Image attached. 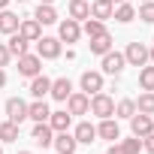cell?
Segmentation results:
<instances>
[{"label":"cell","instance_id":"32","mask_svg":"<svg viewBox=\"0 0 154 154\" xmlns=\"http://www.w3.org/2000/svg\"><path fill=\"white\" fill-rule=\"evenodd\" d=\"M136 115V103L133 100H118L115 103V118H130Z\"/></svg>","mask_w":154,"mask_h":154},{"label":"cell","instance_id":"31","mask_svg":"<svg viewBox=\"0 0 154 154\" xmlns=\"http://www.w3.org/2000/svg\"><path fill=\"white\" fill-rule=\"evenodd\" d=\"M136 18H139V21H145V24H154V0H145V3H139Z\"/></svg>","mask_w":154,"mask_h":154},{"label":"cell","instance_id":"4","mask_svg":"<svg viewBox=\"0 0 154 154\" xmlns=\"http://www.w3.org/2000/svg\"><path fill=\"white\" fill-rule=\"evenodd\" d=\"M42 72V57L39 54H21L18 57V75H24V79H33V75Z\"/></svg>","mask_w":154,"mask_h":154},{"label":"cell","instance_id":"10","mask_svg":"<svg viewBox=\"0 0 154 154\" xmlns=\"http://www.w3.org/2000/svg\"><path fill=\"white\" fill-rule=\"evenodd\" d=\"M127 121H130V130H133V136H139V139H142V136H148V133L154 130V118H151V115H142V112H136V115H130Z\"/></svg>","mask_w":154,"mask_h":154},{"label":"cell","instance_id":"23","mask_svg":"<svg viewBox=\"0 0 154 154\" xmlns=\"http://www.w3.org/2000/svg\"><path fill=\"white\" fill-rule=\"evenodd\" d=\"M30 139H33L36 145H42V148H45V145H51V139H54V130L48 127V121H39V124L33 127V133H30Z\"/></svg>","mask_w":154,"mask_h":154},{"label":"cell","instance_id":"41","mask_svg":"<svg viewBox=\"0 0 154 154\" xmlns=\"http://www.w3.org/2000/svg\"><path fill=\"white\" fill-rule=\"evenodd\" d=\"M39 3H54V0H39Z\"/></svg>","mask_w":154,"mask_h":154},{"label":"cell","instance_id":"27","mask_svg":"<svg viewBox=\"0 0 154 154\" xmlns=\"http://www.w3.org/2000/svg\"><path fill=\"white\" fill-rule=\"evenodd\" d=\"M139 88L142 91H154V63L139 66Z\"/></svg>","mask_w":154,"mask_h":154},{"label":"cell","instance_id":"11","mask_svg":"<svg viewBox=\"0 0 154 154\" xmlns=\"http://www.w3.org/2000/svg\"><path fill=\"white\" fill-rule=\"evenodd\" d=\"M51 145H54V151H57V154H75V148H79V142H75V136H72L69 130H63V133H54Z\"/></svg>","mask_w":154,"mask_h":154},{"label":"cell","instance_id":"43","mask_svg":"<svg viewBox=\"0 0 154 154\" xmlns=\"http://www.w3.org/2000/svg\"><path fill=\"white\" fill-rule=\"evenodd\" d=\"M18 3H27V0H18Z\"/></svg>","mask_w":154,"mask_h":154},{"label":"cell","instance_id":"6","mask_svg":"<svg viewBox=\"0 0 154 154\" xmlns=\"http://www.w3.org/2000/svg\"><path fill=\"white\" fill-rule=\"evenodd\" d=\"M3 109H6V121H12L18 127H21V121H27V103L21 97H9Z\"/></svg>","mask_w":154,"mask_h":154},{"label":"cell","instance_id":"36","mask_svg":"<svg viewBox=\"0 0 154 154\" xmlns=\"http://www.w3.org/2000/svg\"><path fill=\"white\" fill-rule=\"evenodd\" d=\"M106 154H124V148H121V142H112V145H109V151H106Z\"/></svg>","mask_w":154,"mask_h":154},{"label":"cell","instance_id":"20","mask_svg":"<svg viewBox=\"0 0 154 154\" xmlns=\"http://www.w3.org/2000/svg\"><path fill=\"white\" fill-rule=\"evenodd\" d=\"M112 18H115L118 24H130V21H136V6L124 0V3H118V6L112 9Z\"/></svg>","mask_w":154,"mask_h":154},{"label":"cell","instance_id":"3","mask_svg":"<svg viewBox=\"0 0 154 154\" xmlns=\"http://www.w3.org/2000/svg\"><path fill=\"white\" fill-rule=\"evenodd\" d=\"M100 66H103V72L106 75H121L124 72V66H127V60H124V51H106L103 54V60H100Z\"/></svg>","mask_w":154,"mask_h":154},{"label":"cell","instance_id":"29","mask_svg":"<svg viewBox=\"0 0 154 154\" xmlns=\"http://www.w3.org/2000/svg\"><path fill=\"white\" fill-rule=\"evenodd\" d=\"M133 103H136V112H142V115H154V91L139 94V100H133Z\"/></svg>","mask_w":154,"mask_h":154},{"label":"cell","instance_id":"21","mask_svg":"<svg viewBox=\"0 0 154 154\" xmlns=\"http://www.w3.org/2000/svg\"><path fill=\"white\" fill-rule=\"evenodd\" d=\"M6 48H9V54H12V57H21V54H27V48H30V39H24V36L15 30V33H9V42H6Z\"/></svg>","mask_w":154,"mask_h":154},{"label":"cell","instance_id":"30","mask_svg":"<svg viewBox=\"0 0 154 154\" xmlns=\"http://www.w3.org/2000/svg\"><path fill=\"white\" fill-rule=\"evenodd\" d=\"M15 139H18V124L3 121L0 124V142H15Z\"/></svg>","mask_w":154,"mask_h":154},{"label":"cell","instance_id":"7","mask_svg":"<svg viewBox=\"0 0 154 154\" xmlns=\"http://www.w3.org/2000/svg\"><path fill=\"white\" fill-rule=\"evenodd\" d=\"M79 88H82L88 97L100 94V91H103V72H97V69H85L82 79H79Z\"/></svg>","mask_w":154,"mask_h":154},{"label":"cell","instance_id":"5","mask_svg":"<svg viewBox=\"0 0 154 154\" xmlns=\"http://www.w3.org/2000/svg\"><path fill=\"white\" fill-rule=\"evenodd\" d=\"M36 54H39L42 60L60 57V39H57V36H39V39H36Z\"/></svg>","mask_w":154,"mask_h":154},{"label":"cell","instance_id":"2","mask_svg":"<svg viewBox=\"0 0 154 154\" xmlns=\"http://www.w3.org/2000/svg\"><path fill=\"white\" fill-rule=\"evenodd\" d=\"M88 112H91V115H97L100 121H103V118H112V115H115V100H112L109 94H103V91H100V94H94V97H91V109H88Z\"/></svg>","mask_w":154,"mask_h":154},{"label":"cell","instance_id":"33","mask_svg":"<svg viewBox=\"0 0 154 154\" xmlns=\"http://www.w3.org/2000/svg\"><path fill=\"white\" fill-rule=\"evenodd\" d=\"M121 148H124V154H139V151H142V139H139V136L121 139Z\"/></svg>","mask_w":154,"mask_h":154},{"label":"cell","instance_id":"22","mask_svg":"<svg viewBox=\"0 0 154 154\" xmlns=\"http://www.w3.org/2000/svg\"><path fill=\"white\" fill-rule=\"evenodd\" d=\"M69 121H72V115H69L66 109H57V112H51V115H48V127H51L54 133L69 130Z\"/></svg>","mask_w":154,"mask_h":154},{"label":"cell","instance_id":"39","mask_svg":"<svg viewBox=\"0 0 154 154\" xmlns=\"http://www.w3.org/2000/svg\"><path fill=\"white\" fill-rule=\"evenodd\" d=\"M148 63H154V45H151V51H148Z\"/></svg>","mask_w":154,"mask_h":154},{"label":"cell","instance_id":"1","mask_svg":"<svg viewBox=\"0 0 154 154\" xmlns=\"http://www.w3.org/2000/svg\"><path fill=\"white\" fill-rule=\"evenodd\" d=\"M148 45L145 42H127V48H124V60H127V66H145L148 63Z\"/></svg>","mask_w":154,"mask_h":154},{"label":"cell","instance_id":"14","mask_svg":"<svg viewBox=\"0 0 154 154\" xmlns=\"http://www.w3.org/2000/svg\"><path fill=\"white\" fill-rule=\"evenodd\" d=\"M72 136H75L79 145H91V142H97V127H94L91 121H82V124H75Z\"/></svg>","mask_w":154,"mask_h":154},{"label":"cell","instance_id":"17","mask_svg":"<svg viewBox=\"0 0 154 154\" xmlns=\"http://www.w3.org/2000/svg\"><path fill=\"white\" fill-rule=\"evenodd\" d=\"M48 91H51V79L48 75H33L30 79V94H33V100H45L48 97Z\"/></svg>","mask_w":154,"mask_h":154},{"label":"cell","instance_id":"8","mask_svg":"<svg viewBox=\"0 0 154 154\" xmlns=\"http://www.w3.org/2000/svg\"><path fill=\"white\" fill-rule=\"evenodd\" d=\"M88 109H91V97L85 91H72L66 97V112L69 115H88Z\"/></svg>","mask_w":154,"mask_h":154},{"label":"cell","instance_id":"38","mask_svg":"<svg viewBox=\"0 0 154 154\" xmlns=\"http://www.w3.org/2000/svg\"><path fill=\"white\" fill-rule=\"evenodd\" d=\"M9 3H12V0H0V9H9Z\"/></svg>","mask_w":154,"mask_h":154},{"label":"cell","instance_id":"37","mask_svg":"<svg viewBox=\"0 0 154 154\" xmlns=\"http://www.w3.org/2000/svg\"><path fill=\"white\" fill-rule=\"evenodd\" d=\"M0 88H6V69L0 66Z\"/></svg>","mask_w":154,"mask_h":154},{"label":"cell","instance_id":"44","mask_svg":"<svg viewBox=\"0 0 154 154\" xmlns=\"http://www.w3.org/2000/svg\"><path fill=\"white\" fill-rule=\"evenodd\" d=\"M0 154H3V148H0Z\"/></svg>","mask_w":154,"mask_h":154},{"label":"cell","instance_id":"18","mask_svg":"<svg viewBox=\"0 0 154 154\" xmlns=\"http://www.w3.org/2000/svg\"><path fill=\"white\" fill-rule=\"evenodd\" d=\"M66 12H69V18H75V21L82 24L85 18H91V3H88V0H69Z\"/></svg>","mask_w":154,"mask_h":154},{"label":"cell","instance_id":"42","mask_svg":"<svg viewBox=\"0 0 154 154\" xmlns=\"http://www.w3.org/2000/svg\"><path fill=\"white\" fill-rule=\"evenodd\" d=\"M18 154H30V151H18Z\"/></svg>","mask_w":154,"mask_h":154},{"label":"cell","instance_id":"45","mask_svg":"<svg viewBox=\"0 0 154 154\" xmlns=\"http://www.w3.org/2000/svg\"><path fill=\"white\" fill-rule=\"evenodd\" d=\"M139 3H145V0H139Z\"/></svg>","mask_w":154,"mask_h":154},{"label":"cell","instance_id":"13","mask_svg":"<svg viewBox=\"0 0 154 154\" xmlns=\"http://www.w3.org/2000/svg\"><path fill=\"white\" fill-rule=\"evenodd\" d=\"M18 33H21L24 39L36 42V39L42 36V24H39V21H36L33 15H30V18H21V21H18Z\"/></svg>","mask_w":154,"mask_h":154},{"label":"cell","instance_id":"12","mask_svg":"<svg viewBox=\"0 0 154 154\" xmlns=\"http://www.w3.org/2000/svg\"><path fill=\"white\" fill-rule=\"evenodd\" d=\"M72 94V82L66 79V75H60V79H51V91H48V97L51 100H57V103H66V97Z\"/></svg>","mask_w":154,"mask_h":154},{"label":"cell","instance_id":"35","mask_svg":"<svg viewBox=\"0 0 154 154\" xmlns=\"http://www.w3.org/2000/svg\"><path fill=\"white\" fill-rule=\"evenodd\" d=\"M9 60H12V54H9V48L0 42V66H9Z\"/></svg>","mask_w":154,"mask_h":154},{"label":"cell","instance_id":"25","mask_svg":"<svg viewBox=\"0 0 154 154\" xmlns=\"http://www.w3.org/2000/svg\"><path fill=\"white\" fill-rule=\"evenodd\" d=\"M18 21H21V18H18L12 9H0V33H6V36L15 33V30H18Z\"/></svg>","mask_w":154,"mask_h":154},{"label":"cell","instance_id":"15","mask_svg":"<svg viewBox=\"0 0 154 154\" xmlns=\"http://www.w3.org/2000/svg\"><path fill=\"white\" fill-rule=\"evenodd\" d=\"M112 45H115V39H112V33L106 30V33H100V36H91V42H88V48H91V54H106V51H112Z\"/></svg>","mask_w":154,"mask_h":154},{"label":"cell","instance_id":"28","mask_svg":"<svg viewBox=\"0 0 154 154\" xmlns=\"http://www.w3.org/2000/svg\"><path fill=\"white\" fill-rule=\"evenodd\" d=\"M82 33H85L88 39H91V36H100V33H106V21H100V18H85Z\"/></svg>","mask_w":154,"mask_h":154},{"label":"cell","instance_id":"24","mask_svg":"<svg viewBox=\"0 0 154 154\" xmlns=\"http://www.w3.org/2000/svg\"><path fill=\"white\" fill-rule=\"evenodd\" d=\"M33 18L45 27V24H57V12H54V3H39L36 6V12H33Z\"/></svg>","mask_w":154,"mask_h":154},{"label":"cell","instance_id":"9","mask_svg":"<svg viewBox=\"0 0 154 154\" xmlns=\"http://www.w3.org/2000/svg\"><path fill=\"white\" fill-rule=\"evenodd\" d=\"M79 36H82V24L75 18H63L57 24V39L60 42H79Z\"/></svg>","mask_w":154,"mask_h":154},{"label":"cell","instance_id":"34","mask_svg":"<svg viewBox=\"0 0 154 154\" xmlns=\"http://www.w3.org/2000/svg\"><path fill=\"white\" fill-rule=\"evenodd\" d=\"M142 151H148V154H154V130H151L148 136H142Z\"/></svg>","mask_w":154,"mask_h":154},{"label":"cell","instance_id":"40","mask_svg":"<svg viewBox=\"0 0 154 154\" xmlns=\"http://www.w3.org/2000/svg\"><path fill=\"white\" fill-rule=\"evenodd\" d=\"M109 3H112V6H118V3H124V0H109Z\"/></svg>","mask_w":154,"mask_h":154},{"label":"cell","instance_id":"16","mask_svg":"<svg viewBox=\"0 0 154 154\" xmlns=\"http://www.w3.org/2000/svg\"><path fill=\"white\" fill-rule=\"evenodd\" d=\"M97 136H100V139H106V142H118V139H121V127H118V121L103 118V121H100V127H97Z\"/></svg>","mask_w":154,"mask_h":154},{"label":"cell","instance_id":"26","mask_svg":"<svg viewBox=\"0 0 154 154\" xmlns=\"http://www.w3.org/2000/svg\"><path fill=\"white\" fill-rule=\"evenodd\" d=\"M112 3L109 0H91V18H100V21H109L112 18Z\"/></svg>","mask_w":154,"mask_h":154},{"label":"cell","instance_id":"19","mask_svg":"<svg viewBox=\"0 0 154 154\" xmlns=\"http://www.w3.org/2000/svg\"><path fill=\"white\" fill-rule=\"evenodd\" d=\"M48 115H51V109H48V103H45V100H33V103H27V118H30L33 124L48 121Z\"/></svg>","mask_w":154,"mask_h":154}]
</instances>
